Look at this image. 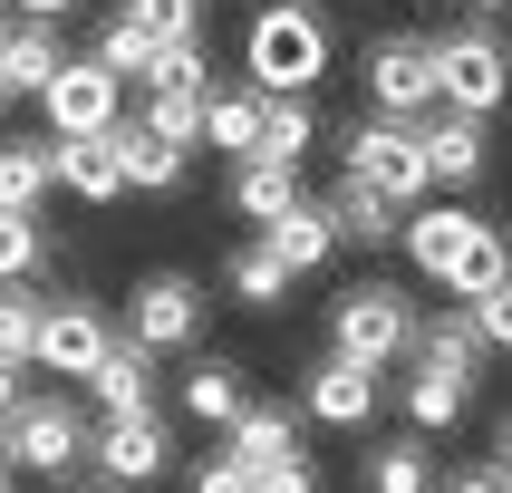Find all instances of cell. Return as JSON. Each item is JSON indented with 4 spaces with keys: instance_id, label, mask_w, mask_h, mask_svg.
<instances>
[{
    "instance_id": "ac0fdd59",
    "label": "cell",
    "mask_w": 512,
    "mask_h": 493,
    "mask_svg": "<svg viewBox=\"0 0 512 493\" xmlns=\"http://www.w3.org/2000/svg\"><path fill=\"white\" fill-rule=\"evenodd\" d=\"M174 406L194 416V426H213L223 435L242 406H252V377H242V358H194V368L174 377Z\"/></svg>"
},
{
    "instance_id": "cb8c5ba5",
    "label": "cell",
    "mask_w": 512,
    "mask_h": 493,
    "mask_svg": "<svg viewBox=\"0 0 512 493\" xmlns=\"http://www.w3.org/2000/svg\"><path fill=\"white\" fill-rule=\"evenodd\" d=\"M261 107H271V97H252V87H213V97H203V145H223L232 165H252L261 155Z\"/></svg>"
},
{
    "instance_id": "f1b7e54d",
    "label": "cell",
    "mask_w": 512,
    "mask_h": 493,
    "mask_svg": "<svg viewBox=\"0 0 512 493\" xmlns=\"http://www.w3.org/2000/svg\"><path fill=\"white\" fill-rule=\"evenodd\" d=\"M310 145H319V107L310 97H271V107H261V165H310Z\"/></svg>"
},
{
    "instance_id": "277c9868",
    "label": "cell",
    "mask_w": 512,
    "mask_h": 493,
    "mask_svg": "<svg viewBox=\"0 0 512 493\" xmlns=\"http://www.w3.org/2000/svg\"><path fill=\"white\" fill-rule=\"evenodd\" d=\"M416 290L406 281H348L329 300V358H358V368H397L416 358Z\"/></svg>"
},
{
    "instance_id": "30bf717a",
    "label": "cell",
    "mask_w": 512,
    "mask_h": 493,
    "mask_svg": "<svg viewBox=\"0 0 512 493\" xmlns=\"http://www.w3.org/2000/svg\"><path fill=\"white\" fill-rule=\"evenodd\" d=\"M165 464H174L165 416H97V445H87V474L97 484L145 493V484H165Z\"/></svg>"
},
{
    "instance_id": "3957f363",
    "label": "cell",
    "mask_w": 512,
    "mask_h": 493,
    "mask_svg": "<svg viewBox=\"0 0 512 493\" xmlns=\"http://www.w3.org/2000/svg\"><path fill=\"white\" fill-rule=\"evenodd\" d=\"M435 116H474V126H493V116L512 107V49L493 20H464V29H435Z\"/></svg>"
},
{
    "instance_id": "9a60e30c",
    "label": "cell",
    "mask_w": 512,
    "mask_h": 493,
    "mask_svg": "<svg viewBox=\"0 0 512 493\" xmlns=\"http://www.w3.org/2000/svg\"><path fill=\"white\" fill-rule=\"evenodd\" d=\"M416 136H426V174L445 184V194H464V184H484V174H493V136L474 126V116H426Z\"/></svg>"
},
{
    "instance_id": "8d00e7d4",
    "label": "cell",
    "mask_w": 512,
    "mask_h": 493,
    "mask_svg": "<svg viewBox=\"0 0 512 493\" xmlns=\"http://www.w3.org/2000/svg\"><path fill=\"white\" fill-rule=\"evenodd\" d=\"M184 493H252V474H242V464H223V455H203L194 474H184Z\"/></svg>"
},
{
    "instance_id": "ba28073f",
    "label": "cell",
    "mask_w": 512,
    "mask_h": 493,
    "mask_svg": "<svg viewBox=\"0 0 512 493\" xmlns=\"http://www.w3.org/2000/svg\"><path fill=\"white\" fill-rule=\"evenodd\" d=\"M358 87H368V116L426 126L435 116V49H426V29H377L368 49H358Z\"/></svg>"
},
{
    "instance_id": "f35d334b",
    "label": "cell",
    "mask_w": 512,
    "mask_h": 493,
    "mask_svg": "<svg viewBox=\"0 0 512 493\" xmlns=\"http://www.w3.org/2000/svg\"><path fill=\"white\" fill-rule=\"evenodd\" d=\"M445 493H512V474H503V464H464V474H455V484H445Z\"/></svg>"
},
{
    "instance_id": "ab89813d",
    "label": "cell",
    "mask_w": 512,
    "mask_h": 493,
    "mask_svg": "<svg viewBox=\"0 0 512 493\" xmlns=\"http://www.w3.org/2000/svg\"><path fill=\"white\" fill-rule=\"evenodd\" d=\"M20 20H39V29H58V20H78V0H10Z\"/></svg>"
},
{
    "instance_id": "83f0119b",
    "label": "cell",
    "mask_w": 512,
    "mask_h": 493,
    "mask_svg": "<svg viewBox=\"0 0 512 493\" xmlns=\"http://www.w3.org/2000/svg\"><path fill=\"white\" fill-rule=\"evenodd\" d=\"M290 203H300V174H290V165H261V155H252V165H232V213H242L252 232H271Z\"/></svg>"
},
{
    "instance_id": "f546056e",
    "label": "cell",
    "mask_w": 512,
    "mask_h": 493,
    "mask_svg": "<svg viewBox=\"0 0 512 493\" xmlns=\"http://www.w3.org/2000/svg\"><path fill=\"white\" fill-rule=\"evenodd\" d=\"M116 20L145 49H184V39H203V0H116Z\"/></svg>"
},
{
    "instance_id": "d6986e66",
    "label": "cell",
    "mask_w": 512,
    "mask_h": 493,
    "mask_svg": "<svg viewBox=\"0 0 512 493\" xmlns=\"http://www.w3.org/2000/svg\"><path fill=\"white\" fill-rule=\"evenodd\" d=\"M493 348H484V329H474V310L464 300H445V310H426L416 319V368H445V377H464L474 387V368H484Z\"/></svg>"
},
{
    "instance_id": "4dcf8cb0",
    "label": "cell",
    "mask_w": 512,
    "mask_h": 493,
    "mask_svg": "<svg viewBox=\"0 0 512 493\" xmlns=\"http://www.w3.org/2000/svg\"><path fill=\"white\" fill-rule=\"evenodd\" d=\"M39 281H0V368H20L29 377V348H39Z\"/></svg>"
},
{
    "instance_id": "d4e9b609",
    "label": "cell",
    "mask_w": 512,
    "mask_h": 493,
    "mask_svg": "<svg viewBox=\"0 0 512 493\" xmlns=\"http://www.w3.org/2000/svg\"><path fill=\"white\" fill-rule=\"evenodd\" d=\"M49 194H58L49 136H0V213H39Z\"/></svg>"
},
{
    "instance_id": "5bb4252c",
    "label": "cell",
    "mask_w": 512,
    "mask_h": 493,
    "mask_svg": "<svg viewBox=\"0 0 512 493\" xmlns=\"http://www.w3.org/2000/svg\"><path fill=\"white\" fill-rule=\"evenodd\" d=\"M87 406L97 416H165V358H145L136 339H116L87 377Z\"/></svg>"
},
{
    "instance_id": "ffe728a7",
    "label": "cell",
    "mask_w": 512,
    "mask_h": 493,
    "mask_svg": "<svg viewBox=\"0 0 512 493\" xmlns=\"http://www.w3.org/2000/svg\"><path fill=\"white\" fill-rule=\"evenodd\" d=\"M358 484L368 493H445V464H435L426 435H377L358 455Z\"/></svg>"
},
{
    "instance_id": "7a4b0ae2",
    "label": "cell",
    "mask_w": 512,
    "mask_h": 493,
    "mask_svg": "<svg viewBox=\"0 0 512 493\" xmlns=\"http://www.w3.org/2000/svg\"><path fill=\"white\" fill-rule=\"evenodd\" d=\"M329 58H339V39H329V10H310V0H271L242 29V87L252 97H310L329 78Z\"/></svg>"
},
{
    "instance_id": "4fadbf2b",
    "label": "cell",
    "mask_w": 512,
    "mask_h": 493,
    "mask_svg": "<svg viewBox=\"0 0 512 493\" xmlns=\"http://www.w3.org/2000/svg\"><path fill=\"white\" fill-rule=\"evenodd\" d=\"M300 435H310V426H300V406H281V397H252V406H242V416L223 426V464H242V474L261 484V474L300 464Z\"/></svg>"
},
{
    "instance_id": "484cf974",
    "label": "cell",
    "mask_w": 512,
    "mask_h": 493,
    "mask_svg": "<svg viewBox=\"0 0 512 493\" xmlns=\"http://www.w3.org/2000/svg\"><path fill=\"white\" fill-rule=\"evenodd\" d=\"M319 203H329V223H339V242H368V252H387V242L406 232V213H397V203H377L368 184H348V174H339V184H329Z\"/></svg>"
},
{
    "instance_id": "e575fe53",
    "label": "cell",
    "mask_w": 512,
    "mask_h": 493,
    "mask_svg": "<svg viewBox=\"0 0 512 493\" xmlns=\"http://www.w3.org/2000/svg\"><path fill=\"white\" fill-rule=\"evenodd\" d=\"M87 58H97V68H107L116 87H145V68H155V49H145V39H136L126 20H107V29H97V49H87Z\"/></svg>"
},
{
    "instance_id": "52a82bcc",
    "label": "cell",
    "mask_w": 512,
    "mask_h": 493,
    "mask_svg": "<svg viewBox=\"0 0 512 493\" xmlns=\"http://www.w3.org/2000/svg\"><path fill=\"white\" fill-rule=\"evenodd\" d=\"M203 319H213V300H203L194 271H145V281L126 290V329H116V339H136L145 358H194Z\"/></svg>"
},
{
    "instance_id": "d590c367",
    "label": "cell",
    "mask_w": 512,
    "mask_h": 493,
    "mask_svg": "<svg viewBox=\"0 0 512 493\" xmlns=\"http://www.w3.org/2000/svg\"><path fill=\"white\" fill-rule=\"evenodd\" d=\"M474 329H484V348H512V281L474 300Z\"/></svg>"
},
{
    "instance_id": "9c48e42d",
    "label": "cell",
    "mask_w": 512,
    "mask_h": 493,
    "mask_svg": "<svg viewBox=\"0 0 512 493\" xmlns=\"http://www.w3.org/2000/svg\"><path fill=\"white\" fill-rule=\"evenodd\" d=\"M377 406H387V368H358V358H329V348L310 358V377H300V426L368 435Z\"/></svg>"
},
{
    "instance_id": "d6a6232c",
    "label": "cell",
    "mask_w": 512,
    "mask_h": 493,
    "mask_svg": "<svg viewBox=\"0 0 512 493\" xmlns=\"http://www.w3.org/2000/svg\"><path fill=\"white\" fill-rule=\"evenodd\" d=\"M49 271V223L39 213H0V281H39Z\"/></svg>"
},
{
    "instance_id": "44dd1931",
    "label": "cell",
    "mask_w": 512,
    "mask_h": 493,
    "mask_svg": "<svg viewBox=\"0 0 512 493\" xmlns=\"http://www.w3.org/2000/svg\"><path fill=\"white\" fill-rule=\"evenodd\" d=\"M116 165H126V194H184V174H194V155H174L165 136H145L136 116H116Z\"/></svg>"
},
{
    "instance_id": "5b68a950",
    "label": "cell",
    "mask_w": 512,
    "mask_h": 493,
    "mask_svg": "<svg viewBox=\"0 0 512 493\" xmlns=\"http://www.w3.org/2000/svg\"><path fill=\"white\" fill-rule=\"evenodd\" d=\"M10 474H39V484H68V474H87V445H97V426H87L78 397H58V387H29L20 406H10Z\"/></svg>"
},
{
    "instance_id": "f6af8a7d",
    "label": "cell",
    "mask_w": 512,
    "mask_h": 493,
    "mask_svg": "<svg viewBox=\"0 0 512 493\" xmlns=\"http://www.w3.org/2000/svg\"><path fill=\"white\" fill-rule=\"evenodd\" d=\"M0 493H10V435H0Z\"/></svg>"
},
{
    "instance_id": "6da1fadb",
    "label": "cell",
    "mask_w": 512,
    "mask_h": 493,
    "mask_svg": "<svg viewBox=\"0 0 512 493\" xmlns=\"http://www.w3.org/2000/svg\"><path fill=\"white\" fill-rule=\"evenodd\" d=\"M397 252H406V271L416 281H435L445 300H484V290H503L512 281V242H503V223L493 213H474V203H416L406 213V232H397Z\"/></svg>"
},
{
    "instance_id": "681fc988",
    "label": "cell",
    "mask_w": 512,
    "mask_h": 493,
    "mask_svg": "<svg viewBox=\"0 0 512 493\" xmlns=\"http://www.w3.org/2000/svg\"><path fill=\"white\" fill-rule=\"evenodd\" d=\"M310 10H319V0H310Z\"/></svg>"
},
{
    "instance_id": "e0dca14e",
    "label": "cell",
    "mask_w": 512,
    "mask_h": 493,
    "mask_svg": "<svg viewBox=\"0 0 512 493\" xmlns=\"http://www.w3.org/2000/svg\"><path fill=\"white\" fill-rule=\"evenodd\" d=\"M261 242L281 252V271H290V281H310V271H329V261L348 252V242H339V223H329V203H310V194L290 203V213L261 232Z\"/></svg>"
},
{
    "instance_id": "4316f807",
    "label": "cell",
    "mask_w": 512,
    "mask_h": 493,
    "mask_svg": "<svg viewBox=\"0 0 512 493\" xmlns=\"http://www.w3.org/2000/svg\"><path fill=\"white\" fill-rule=\"evenodd\" d=\"M223 290L242 300V310H281V300H290V271H281V252L252 232V242H232V252H223Z\"/></svg>"
},
{
    "instance_id": "7dc6e473",
    "label": "cell",
    "mask_w": 512,
    "mask_h": 493,
    "mask_svg": "<svg viewBox=\"0 0 512 493\" xmlns=\"http://www.w3.org/2000/svg\"><path fill=\"white\" fill-rule=\"evenodd\" d=\"M0 107H10V87H0Z\"/></svg>"
},
{
    "instance_id": "60d3db41",
    "label": "cell",
    "mask_w": 512,
    "mask_h": 493,
    "mask_svg": "<svg viewBox=\"0 0 512 493\" xmlns=\"http://www.w3.org/2000/svg\"><path fill=\"white\" fill-rule=\"evenodd\" d=\"M20 397H29V377H20V368H0V426H10V406H20Z\"/></svg>"
},
{
    "instance_id": "74e56055",
    "label": "cell",
    "mask_w": 512,
    "mask_h": 493,
    "mask_svg": "<svg viewBox=\"0 0 512 493\" xmlns=\"http://www.w3.org/2000/svg\"><path fill=\"white\" fill-rule=\"evenodd\" d=\"M252 493H319V464L310 455H300V464H281V474H261V484Z\"/></svg>"
},
{
    "instance_id": "7402d4cb",
    "label": "cell",
    "mask_w": 512,
    "mask_h": 493,
    "mask_svg": "<svg viewBox=\"0 0 512 493\" xmlns=\"http://www.w3.org/2000/svg\"><path fill=\"white\" fill-rule=\"evenodd\" d=\"M68 68V49H58V29L39 20H10V39H0V87L10 97H49V78Z\"/></svg>"
},
{
    "instance_id": "7bdbcfd3",
    "label": "cell",
    "mask_w": 512,
    "mask_h": 493,
    "mask_svg": "<svg viewBox=\"0 0 512 493\" xmlns=\"http://www.w3.org/2000/svg\"><path fill=\"white\" fill-rule=\"evenodd\" d=\"M464 10H474V20H503V10H512V0H464Z\"/></svg>"
},
{
    "instance_id": "1f68e13d",
    "label": "cell",
    "mask_w": 512,
    "mask_h": 493,
    "mask_svg": "<svg viewBox=\"0 0 512 493\" xmlns=\"http://www.w3.org/2000/svg\"><path fill=\"white\" fill-rule=\"evenodd\" d=\"M136 97H213V58H203V39H184V49H155V68H145Z\"/></svg>"
},
{
    "instance_id": "b9f144b4",
    "label": "cell",
    "mask_w": 512,
    "mask_h": 493,
    "mask_svg": "<svg viewBox=\"0 0 512 493\" xmlns=\"http://www.w3.org/2000/svg\"><path fill=\"white\" fill-rule=\"evenodd\" d=\"M49 493H116V484H97V474H68V484H49Z\"/></svg>"
},
{
    "instance_id": "ee69618b",
    "label": "cell",
    "mask_w": 512,
    "mask_h": 493,
    "mask_svg": "<svg viewBox=\"0 0 512 493\" xmlns=\"http://www.w3.org/2000/svg\"><path fill=\"white\" fill-rule=\"evenodd\" d=\"M493 464H503V474H512V426H503V435H493Z\"/></svg>"
},
{
    "instance_id": "c3c4849f",
    "label": "cell",
    "mask_w": 512,
    "mask_h": 493,
    "mask_svg": "<svg viewBox=\"0 0 512 493\" xmlns=\"http://www.w3.org/2000/svg\"><path fill=\"white\" fill-rule=\"evenodd\" d=\"M435 10H445V0H435Z\"/></svg>"
},
{
    "instance_id": "8992f818",
    "label": "cell",
    "mask_w": 512,
    "mask_h": 493,
    "mask_svg": "<svg viewBox=\"0 0 512 493\" xmlns=\"http://www.w3.org/2000/svg\"><path fill=\"white\" fill-rule=\"evenodd\" d=\"M348 184H368V194L397 203V213L435 203L426 136H416V126H397V116H358V126H348Z\"/></svg>"
},
{
    "instance_id": "603a6c76",
    "label": "cell",
    "mask_w": 512,
    "mask_h": 493,
    "mask_svg": "<svg viewBox=\"0 0 512 493\" xmlns=\"http://www.w3.org/2000/svg\"><path fill=\"white\" fill-rule=\"evenodd\" d=\"M397 406H406V435H455L464 406H474V387H464V377H445V368H416V377L397 387Z\"/></svg>"
},
{
    "instance_id": "8fae6325",
    "label": "cell",
    "mask_w": 512,
    "mask_h": 493,
    "mask_svg": "<svg viewBox=\"0 0 512 493\" xmlns=\"http://www.w3.org/2000/svg\"><path fill=\"white\" fill-rule=\"evenodd\" d=\"M116 348V319L97 310V300H49V310H39V348H29V368L39 377H97V358H107Z\"/></svg>"
},
{
    "instance_id": "836d02e7",
    "label": "cell",
    "mask_w": 512,
    "mask_h": 493,
    "mask_svg": "<svg viewBox=\"0 0 512 493\" xmlns=\"http://www.w3.org/2000/svg\"><path fill=\"white\" fill-rule=\"evenodd\" d=\"M136 126H145V136H165L174 155H194V145H203V97H145Z\"/></svg>"
},
{
    "instance_id": "7c38bea8",
    "label": "cell",
    "mask_w": 512,
    "mask_h": 493,
    "mask_svg": "<svg viewBox=\"0 0 512 493\" xmlns=\"http://www.w3.org/2000/svg\"><path fill=\"white\" fill-rule=\"evenodd\" d=\"M39 116H49V136H107L116 116H126V87H116L97 58H68L49 78V97H39Z\"/></svg>"
},
{
    "instance_id": "bcb514c9",
    "label": "cell",
    "mask_w": 512,
    "mask_h": 493,
    "mask_svg": "<svg viewBox=\"0 0 512 493\" xmlns=\"http://www.w3.org/2000/svg\"><path fill=\"white\" fill-rule=\"evenodd\" d=\"M0 39H10V10H0Z\"/></svg>"
},
{
    "instance_id": "2e32d148",
    "label": "cell",
    "mask_w": 512,
    "mask_h": 493,
    "mask_svg": "<svg viewBox=\"0 0 512 493\" xmlns=\"http://www.w3.org/2000/svg\"><path fill=\"white\" fill-rule=\"evenodd\" d=\"M49 174H58V194H78V203H116L126 194L116 136H49Z\"/></svg>"
}]
</instances>
